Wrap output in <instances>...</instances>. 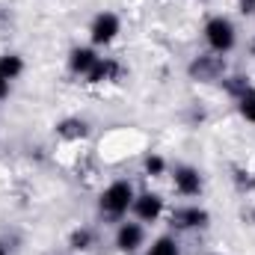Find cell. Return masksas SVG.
Wrapping results in <instances>:
<instances>
[{
    "label": "cell",
    "mask_w": 255,
    "mask_h": 255,
    "mask_svg": "<svg viewBox=\"0 0 255 255\" xmlns=\"http://www.w3.org/2000/svg\"><path fill=\"white\" fill-rule=\"evenodd\" d=\"M130 205H133L130 181H113L107 190L101 193V214H107V217H122Z\"/></svg>",
    "instance_id": "1"
},
{
    "label": "cell",
    "mask_w": 255,
    "mask_h": 255,
    "mask_svg": "<svg viewBox=\"0 0 255 255\" xmlns=\"http://www.w3.org/2000/svg\"><path fill=\"white\" fill-rule=\"evenodd\" d=\"M205 39H208V45L217 51V54H226V51H232L235 48V42H238V36H235V24L229 21V18H211L208 24H205Z\"/></svg>",
    "instance_id": "2"
},
{
    "label": "cell",
    "mask_w": 255,
    "mask_h": 255,
    "mask_svg": "<svg viewBox=\"0 0 255 255\" xmlns=\"http://www.w3.org/2000/svg\"><path fill=\"white\" fill-rule=\"evenodd\" d=\"M190 77L193 80H220L223 74H226V60L223 57H211V54H202V57H196L190 63Z\"/></svg>",
    "instance_id": "3"
},
{
    "label": "cell",
    "mask_w": 255,
    "mask_h": 255,
    "mask_svg": "<svg viewBox=\"0 0 255 255\" xmlns=\"http://www.w3.org/2000/svg\"><path fill=\"white\" fill-rule=\"evenodd\" d=\"M119 27H122V24H119V18H116L113 12H101V15H95V21H92V27H89V36H92L95 45H107V42L116 39Z\"/></svg>",
    "instance_id": "4"
},
{
    "label": "cell",
    "mask_w": 255,
    "mask_h": 255,
    "mask_svg": "<svg viewBox=\"0 0 255 255\" xmlns=\"http://www.w3.org/2000/svg\"><path fill=\"white\" fill-rule=\"evenodd\" d=\"M208 211L205 208H178V211H172V226L175 229H202V226H208Z\"/></svg>",
    "instance_id": "5"
},
{
    "label": "cell",
    "mask_w": 255,
    "mask_h": 255,
    "mask_svg": "<svg viewBox=\"0 0 255 255\" xmlns=\"http://www.w3.org/2000/svg\"><path fill=\"white\" fill-rule=\"evenodd\" d=\"M142 226L139 223H122L119 226V232H116V247L122 250V253H136L139 247H142Z\"/></svg>",
    "instance_id": "6"
},
{
    "label": "cell",
    "mask_w": 255,
    "mask_h": 255,
    "mask_svg": "<svg viewBox=\"0 0 255 255\" xmlns=\"http://www.w3.org/2000/svg\"><path fill=\"white\" fill-rule=\"evenodd\" d=\"M172 181H175V190L181 193V196H199L202 193V175L193 166H178L175 175H172Z\"/></svg>",
    "instance_id": "7"
},
{
    "label": "cell",
    "mask_w": 255,
    "mask_h": 255,
    "mask_svg": "<svg viewBox=\"0 0 255 255\" xmlns=\"http://www.w3.org/2000/svg\"><path fill=\"white\" fill-rule=\"evenodd\" d=\"M133 211H136V217L142 223H154L160 217V211H163V199L154 196V193H142V196L133 199Z\"/></svg>",
    "instance_id": "8"
},
{
    "label": "cell",
    "mask_w": 255,
    "mask_h": 255,
    "mask_svg": "<svg viewBox=\"0 0 255 255\" xmlns=\"http://www.w3.org/2000/svg\"><path fill=\"white\" fill-rule=\"evenodd\" d=\"M89 77V83H107V80H119L122 77V65L116 63V60H98L95 68L86 74Z\"/></svg>",
    "instance_id": "9"
},
{
    "label": "cell",
    "mask_w": 255,
    "mask_h": 255,
    "mask_svg": "<svg viewBox=\"0 0 255 255\" xmlns=\"http://www.w3.org/2000/svg\"><path fill=\"white\" fill-rule=\"evenodd\" d=\"M101 57H95V51L92 48H74L71 51V57H68V65H71V71L74 74H89L95 63H98Z\"/></svg>",
    "instance_id": "10"
},
{
    "label": "cell",
    "mask_w": 255,
    "mask_h": 255,
    "mask_svg": "<svg viewBox=\"0 0 255 255\" xmlns=\"http://www.w3.org/2000/svg\"><path fill=\"white\" fill-rule=\"evenodd\" d=\"M57 133H60L63 139H83V136L89 133V125H86L83 119H63V122L57 125Z\"/></svg>",
    "instance_id": "11"
},
{
    "label": "cell",
    "mask_w": 255,
    "mask_h": 255,
    "mask_svg": "<svg viewBox=\"0 0 255 255\" xmlns=\"http://www.w3.org/2000/svg\"><path fill=\"white\" fill-rule=\"evenodd\" d=\"M21 71H24V63H21L18 54H3V57H0V74H3L6 80H15Z\"/></svg>",
    "instance_id": "12"
},
{
    "label": "cell",
    "mask_w": 255,
    "mask_h": 255,
    "mask_svg": "<svg viewBox=\"0 0 255 255\" xmlns=\"http://www.w3.org/2000/svg\"><path fill=\"white\" fill-rule=\"evenodd\" d=\"M92 241H95V235H92L89 229H74L71 238H68V247L77 250V253H86V250L92 247Z\"/></svg>",
    "instance_id": "13"
},
{
    "label": "cell",
    "mask_w": 255,
    "mask_h": 255,
    "mask_svg": "<svg viewBox=\"0 0 255 255\" xmlns=\"http://www.w3.org/2000/svg\"><path fill=\"white\" fill-rule=\"evenodd\" d=\"M238 110H241V116H244L247 122H255V89L244 92V95L238 98Z\"/></svg>",
    "instance_id": "14"
},
{
    "label": "cell",
    "mask_w": 255,
    "mask_h": 255,
    "mask_svg": "<svg viewBox=\"0 0 255 255\" xmlns=\"http://www.w3.org/2000/svg\"><path fill=\"white\" fill-rule=\"evenodd\" d=\"M148 255H178V244H175L172 238H160V241L151 244Z\"/></svg>",
    "instance_id": "15"
},
{
    "label": "cell",
    "mask_w": 255,
    "mask_h": 255,
    "mask_svg": "<svg viewBox=\"0 0 255 255\" xmlns=\"http://www.w3.org/2000/svg\"><path fill=\"white\" fill-rule=\"evenodd\" d=\"M250 89H253V86H250V80H247V77H229V80H226V92H229V95H235V98H241V95H244V92H250Z\"/></svg>",
    "instance_id": "16"
},
{
    "label": "cell",
    "mask_w": 255,
    "mask_h": 255,
    "mask_svg": "<svg viewBox=\"0 0 255 255\" xmlns=\"http://www.w3.org/2000/svg\"><path fill=\"white\" fill-rule=\"evenodd\" d=\"M163 169H166V160H163L160 154H148V157H145V172H148V175L157 178V175H163Z\"/></svg>",
    "instance_id": "17"
},
{
    "label": "cell",
    "mask_w": 255,
    "mask_h": 255,
    "mask_svg": "<svg viewBox=\"0 0 255 255\" xmlns=\"http://www.w3.org/2000/svg\"><path fill=\"white\" fill-rule=\"evenodd\" d=\"M235 184H238L241 190H255V175H253V172L238 169V172H235Z\"/></svg>",
    "instance_id": "18"
},
{
    "label": "cell",
    "mask_w": 255,
    "mask_h": 255,
    "mask_svg": "<svg viewBox=\"0 0 255 255\" xmlns=\"http://www.w3.org/2000/svg\"><path fill=\"white\" fill-rule=\"evenodd\" d=\"M241 3V12L244 15H255V0H238Z\"/></svg>",
    "instance_id": "19"
},
{
    "label": "cell",
    "mask_w": 255,
    "mask_h": 255,
    "mask_svg": "<svg viewBox=\"0 0 255 255\" xmlns=\"http://www.w3.org/2000/svg\"><path fill=\"white\" fill-rule=\"evenodd\" d=\"M6 95H9V80L0 74V98H6Z\"/></svg>",
    "instance_id": "20"
},
{
    "label": "cell",
    "mask_w": 255,
    "mask_h": 255,
    "mask_svg": "<svg viewBox=\"0 0 255 255\" xmlns=\"http://www.w3.org/2000/svg\"><path fill=\"white\" fill-rule=\"evenodd\" d=\"M0 255H6V247H3V244H0Z\"/></svg>",
    "instance_id": "21"
},
{
    "label": "cell",
    "mask_w": 255,
    "mask_h": 255,
    "mask_svg": "<svg viewBox=\"0 0 255 255\" xmlns=\"http://www.w3.org/2000/svg\"><path fill=\"white\" fill-rule=\"evenodd\" d=\"M253 54H255V42H253Z\"/></svg>",
    "instance_id": "22"
}]
</instances>
